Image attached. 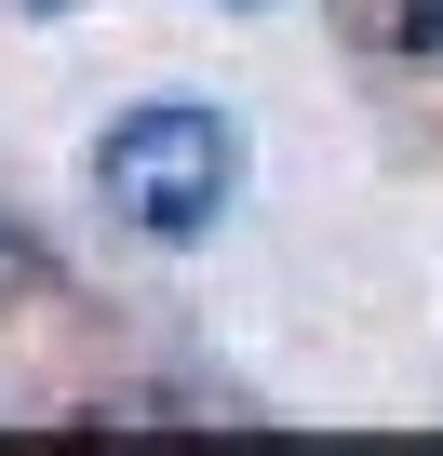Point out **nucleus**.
<instances>
[{
  "mask_svg": "<svg viewBox=\"0 0 443 456\" xmlns=\"http://www.w3.org/2000/svg\"><path fill=\"white\" fill-rule=\"evenodd\" d=\"M41 282V256H28V228H0V296H28Z\"/></svg>",
  "mask_w": 443,
  "mask_h": 456,
  "instance_id": "3",
  "label": "nucleus"
},
{
  "mask_svg": "<svg viewBox=\"0 0 443 456\" xmlns=\"http://www.w3.org/2000/svg\"><path fill=\"white\" fill-rule=\"evenodd\" d=\"M28 14H68V0H28Z\"/></svg>",
  "mask_w": 443,
  "mask_h": 456,
  "instance_id": "4",
  "label": "nucleus"
},
{
  "mask_svg": "<svg viewBox=\"0 0 443 456\" xmlns=\"http://www.w3.org/2000/svg\"><path fill=\"white\" fill-rule=\"evenodd\" d=\"M94 188H108V215H121V228H148V242H201V228L229 215V188H242V134H229V108L148 94V108H121V121H108Z\"/></svg>",
  "mask_w": 443,
  "mask_h": 456,
  "instance_id": "1",
  "label": "nucleus"
},
{
  "mask_svg": "<svg viewBox=\"0 0 443 456\" xmlns=\"http://www.w3.org/2000/svg\"><path fill=\"white\" fill-rule=\"evenodd\" d=\"M376 41H443V0H363Z\"/></svg>",
  "mask_w": 443,
  "mask_h": 456,
  "instance_id": "2",
  "label": "nucleus"
}]
</instances>
